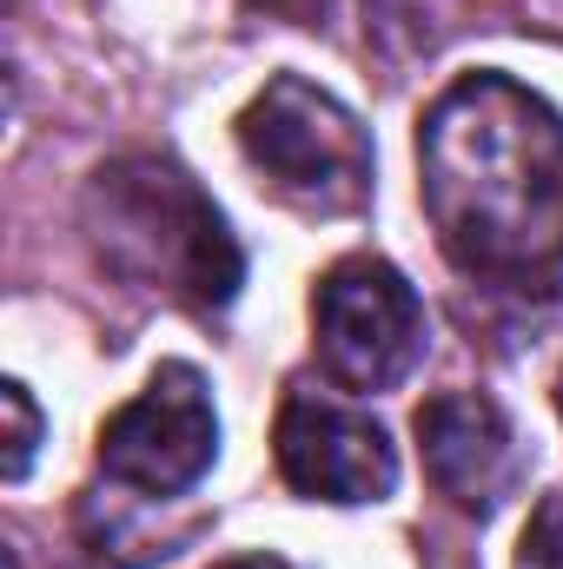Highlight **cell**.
I'll return each instance as SVG.
<instances>
[{
	"label": "cell",
	"instance_id": "1",
	"mask_svg": "<svg viewBox=\"0 0 563 569\" xmlns=\"http://www.w3.org/2000/svg\"><path fill=\"white\" fill-rule=\"evenodd\" d=\"M418 192L444 259L491 284L563 272V113L511 73L451 80L418 127Z\"/></svg>",
	"mask_w": 563,
	"mask_h": 569
},
{
	"label": "cell",
	"instance_id": "2",
	"mask_svg": "<svg viewBox=\"0 0 563 569\" xmlns=\"http://www.w3.org/2000/svg\"><path fill=\"white\" fill-rule=\"evenodd\" d=\"M80 226L113 279L159 291L186 311H219L239 298L246 252L199 179L159 152H127L87 179Z\"/></svg>",
	"mask_w": 563,
	"mask_h": 569
},
{
	"label": "cell",
	"instance_id": "3",
	"mask_svg": "<svg viewBox=\"0 0 563 569\" xmlns=\"http://www.w3.org/2000/svg\"><path fill=\"white\" fill-rule=\"evenodd\" d=\"M239 152L259 186L312 219H345L372 199V140L345 100L279 73L239 113Z\"/></svg>",
	"mask_w": 563,
	"mask_h": 569
},
{
	"label": "cell",
	"instance_id": "4",
	"mask_svg": "<svg viewBox=\"0 0 563 569\" xmlns=\"http://www.w3.org/2000/svg\"><path fill=\"white\" fill-rule=\"evenodd\" d=\"M312 331H318V365L332 371V385L378 398L398 391L424 358V305L412 279L372 252L338 259L318 291H312Z\"/></svg>",
	"mask_w": 563,
	"mask_h": 569
},
{
	"label": "cell",
	"instance_id": "5",
	"mask_svg": "<svg viewBox=\"0 0 563 569\" xmlns=\"http://www.w3.org/2000/svg\"><path fill=\"white\" fill-rule=\"evenodd\" d=\"M219 457V411L192 365H159L140 398H127L100 425V470L107 483L134 490L146 503L186 497Z\"/></svg>",
	"mask_w": 563,
	"mask_h": 569
},
{
	"label": "cell",
	"instance_id": "6",
	"mask_svg": "<svg viewBox=\"0 0 563 569\" xmlns=\"http://www.w3.org/2000/svg\"><path fill=\"white\" fill-rule=\"evenodd\" d=\"M273 450H279V477L312 503L352 510V503H385L398 490V450H392L385 425L325 391L285 398Z\"/></svg>",
	"mask_w": 563,
	"mask_h": 569
},
{
	"label": "cell",
	"instance_id": "7",
	"mask_svg": "<svg viewBox=\"0 0 563 569\" xmlns=\"http://www.w3.org/2000/svg\"><path fill=\"white\" fill-rule=\"evenodd\" d=\"M424 477L471 517H491L524 483V443L491 391H437L418 411Z\"/></svg>",
	"mask_w": 563,
	"mask_h": 569
},
{
	"label": "cell",
	"instance_id": "8",
	"mask_svg": "<svg viewBox=\"0 0 563 569\" xmlns=\"http://www.w3.org/2000/svg\"><path fill=\"white\" fill-rule=\"evenodd\" d=\"M0 405H7V463L0 470H7V483H20L33 470V450H40V405L20 378L0 385Z\"/></svg>",
	"mask_w": 563,
	"mask_h": 569
},
{
	"label": "cell",
	"instance_id": "9",
	"mask_svg": "<svg viewBox=\"0 0 563 569\" xmlns=\"http://www.w3.org/2000/svg\"><path fill=\"white\" fill-rule=\"evenodd\" d=\"M517 569H563V497H551V503H544V510L531 517Z\"/></svg>",
	"mask_w": 563,
	"mask_h": 569
},
{
	"label": "cell",
	"instance_id": "10",
	"mask_svg": "<svg viewBox=\"0 0 563 569\" xmlns=\"http://www.w3.org/2000/svg\"><path fill=\"white\" fill-rule=\"evenodd\" d=\"M213 569H292V563H279V557L259 550V557H226V563H213Z\"/></svg>",
	"mask_w": 563,
	"mask_h": 569
},
{
	"label": "cell",
	"instance_id": "11",
	"mask_svg": "<svg viewBox=\"0 0 563 569\" xmlns=\"http://www.w3.org/2000/svg\"><path fill=\"white\" fill-rule=\"evenodd\" d=\"M557 411H563V378H557Z\"/></svg>",
	"mask_w": 563,
	"mask_h": 569
}]
</instances>
